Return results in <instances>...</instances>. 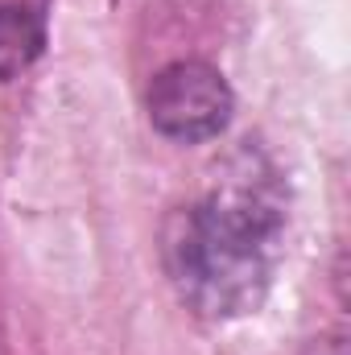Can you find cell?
<instances>
[{
	"instance_id": "cell-3",
	"label": "cell",
	"mask_w": 351,
	"mask_h": 355,
	"mask_svg": "<svg viewBox=\"0 0 351 355\" xmlns=\"http://www.w3.org/2000/svg\"><path fill=\"white\" fill-rule=\"evenodd\" d=\"M50 0H0V83L21 79L46 50Z\"/></svg>"
},
{
	"instance_id": "cell-2",
	"label": "cell",
	"mask_w": 351,
	"mask_h": 355,
	"mask_svg": "<svg viewBox=\"0 0 351 355\" xmlns=\"http://www.w3.org/2000/svg\"><path fill=\"white\" fill-rule=\"evenodd\" d=\"M236 112V95L228 79L207 62H174L149 83V120L162 137L178 145L215 141Z\"/></svg>"
},
{
	"instance_id": "cell-4",
	"label": "cell",
	"mask_w": 351,
	"mask_h": 355,
	"mask_svg": "<svg viewBox=\"0 0 351 355\" xmlns=\"http://www.w3.org/2000/svg\"><path fill=\"white\" fill-rule=\"evenodd\" d=\"M310 355H348V347H343V339H327V343H318Z\"/></svg>"
},
{
	"instance_id": "cell-1",
	"label": "cell",
	"mask_w": 351,
	"mask_h": 355,
	"mask_svg": "<svg viewBox=\"0 0 351 355\" xmlns=\"http://www.w3.org/2000/svg\"><path fill=\"white\" fill-rule=\"evenodd\" d=\"M285 190L261 157L244 153L166 227V272L178 297L211 318L257 314L285 248Z\"/></svg>"
}]
</instances>
